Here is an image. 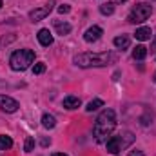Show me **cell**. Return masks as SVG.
I'll return each instance as SVG.
<instances>
[{
    "instance_id": "obj_1",
    "label": "cell",
    "mask_w": 156,
    "mask_h": 156,
    "mask_svg": "<svg viewBox=\"0 0 156 156\" xmlns=\"http://www.w3.org/2000/svg\"><path fill=\"white\" fill-rule=\"evenodd\" d=\"M118 56L115 53H78L73 62L78 67H105L109 64H115Z\"/></svg>"
},
{
    "instance_id": "obj_2",
    "label": "cell",
    "mask_w": 156,
    "mask_h": 156,
    "mask_svg": "<svg viewBox=\"0 0 156 156\" xmlns=\"http://www.w3.org/2000/svg\"><path fill=\"white\" fill-rule=\"evenodd\" d=\"M115 127H116V115H115V111H113V109L102 111L100 116L96 118V122H94V127H93V136H94V140H96L98 144L105 142L107 136L115 131Z\"/></svg>"
},
{
    "instance_id": "obj_3",
    "label": "cell",
    "mask_w": 156,
    "mask_h": 156,
    "mask_svg": "<svg viewBox=\"0 0 156 156\" xmlns=\"http://www.w3.org/2000/svg\"><path fill=\"white\" fill-rule=\"evenodd\" d=\"M35 60V51L31 49H20V51H15L9 58V64H11V69L13 71H26Z\"/></svg>"
},
{
    "instance_id": "obj_4",
    "label": "cell",
    "mask_w": 156,
    "mask_h": 156,
    "mask_svg": "<svg viewBox=\"0 0 156 156\" xmlns=\"http://www.w3.org/2000/svg\"><path fill=\"white\" fill-rule=\"evenodd\" d=\"M131 142H133V134H131V133H125L123 136H122V134L111 136V138L105 142V147H107V151H109L111 154H118V153H120L123 147H127Z\"/></svg>"
},
{
    "instance_id": "obj_5",
    "label": "cell",
    "mask_w": 156,
    "mask_h": 156,
    "mask_svg": "<svg viewBox=\"0 0 156 156\" xmlns=\"http://www.w3.org/2000/svg\"><path fill=\"white\" fill-rule=\"evenodd\" d=\"M151 13H153V7H151L149 4H138V5H134L133 11L129 13L127 20H129L131 24H142V22H145V20L151 16Z\"/></svg>"
},
{
    "instance_id": "obj_6",
    "label": "cell",
    "mask_w": 156,
    "mask_h": 156,
    "mask_svg": "<svg viewBox=\"0 0 156 156\" xmlns=\"http://www.w3.org/2000/svg\"><path fill=\"white\" fill-rule=\"evenodd\" d=\"M53 4H55V0H49V4H47V5L38 7V9H33V11L29 13V18H31L33 22H40V20H44V18L53 11Z\"/></svg>"
},
{
    "instance_id": "obj_7",
    "label": "cell",
    "mask_w": 156,
    "mask_h": 156,
    "mask_svg": "<svg viewBox=\"0 0 156 156\" xmlns=\"http://www.w3.org/2000/svg\"><path fill=\"white\" fill-rule=\"evenodd\" d=\"M18 102L11 96H5V94H0V109L5 111V113H16L18 111Z\"/></svg>"
},
{
    "instance_id": "obj_8",
    "label": "cell",
    "mask_w": 156,
    "mask_h": 156,
    "mask_svg": "<svg viewBox=\"0 0 156 156\" xmlns=\"http://www.w3.org/2000/svg\"><path fill=\"white\" fill-rule=\"evenodd\" d=\"M104 35V31H102V27H98V26H93V27H89L87 31H85V35H83V40L85 42H96V40H100V37Z\"/></svg>"
},
{
    "instance_id": "obj_9",
    "label": "cell",
    "mask_w": 156,
    "mask_h": 156,
    "mask_svg": "<svg viewBox=\"0 0 156 156\" xmlns=\"http://www.w3.org/2000/svg\"><path fill=\"white\" fill-rule=\"evenodd\" d=\"M37 37H38V42L44 45V47H49V45L53 44V35H51L49 29H40Z\"/></svg>"
},
{
    "instance_id": "obj_10",
    "label": "cell",
    "mask_w": 156,
    "mask_h": 156,
    "mask_svg": "<svg viewBox=\"0 0 156 156\" xmlns=\"http://www.w3.org/2000/svg\"><path fill=\"white\" fill-rule=\"evenodd\" d=\"M80 105H82V102H80V98H78V96H66V98H64V107H66V109H69V111L78 109Z\"/></svg>"
},
{
    "instance_id": "obj_11",
    "label": "cell",
    "mask_w": 156,
    "mask_h": 156,
    "mask_svg": "<svg viewBox=\"0 0 156 156\" xmlns=\"http://www.w3.org/2000/svg\"><path fill=\"white\" fill-rule=\"evenodd\" d=\"M134 37H136V40H142V42H145V40H151V37H153V31H151V27L144 26V27L136 29Z\"/></svg>"
},
{
    "instance_id": "obj_12",
    "label": "cell",
    "mask_w": 156,
    "mask_h": 156,
    "mask_svg": "<svg viewBox=\"0 0 156 156\" xmlns=\"http://www.w3.org/2000/svg\"><path fill=\"white\" fill-rule=\"evenodd\" d=\"M55 29H56V33L58 35H69L71 33V24H67V22H60V20H55Z\"/></svg>"
},
{
    "instance_id": "obj_13",
    "label": "cell",
    "mask_w": 156,
    "mask_h": 156,
    "mask_svg": "<svg viewBox=\"0 0 156 156\" xmlns=\"http://www.w3.org/2000/svg\"><path fill=\"white\" fill-rule=\"evenodd\" d=\"M113 44H115V47H118V49H127L129 47V44H131V38L127 37V35H120V37H116V38L113 40Z\"/></svg>"
},
{
    "instance_id": "obj_14",
    "label": "cell",
    "mask_w": 156,
    "mask_h": 156,
    "mask_svg": "<svg viewBox=\"0 0 156 156\" xmlns=\"http://www.w3.org/2000/svg\"><path fill=\"white\" fill-rule=\"evenodd\" d=\"M42 125L45 127V129H53L55 125H56V120L53 115H49V113H44L42 115Z\"/></svg>"
},
{
    "instance_id": "obj_15",
    "label": "cell",
    "mask_w": 156,
    "mask_h": 156,
    "mask_svg": "<svg viewBox=\"0 0 156 156\" xmlns=\"http://www.w3.org/2000/svg\"><path fill=\"white\" fill-rule=\"evenodd\" d=\"M147 56V47L145 45H136L134 51H133V58L134 60H144Z\"/></svg>"
},
{
    "instance_id": "obj_16",
    "label": "cell",
    "mask_w": 156,
    "mask_h": 156,
    "mask_svg": "<svg viewBox=\"0 0 156 156\" xmlns=\"http://www.w3.org/2000/svg\"><path fill=\"white\" fill-rule=\"evenodd\" d=\"M102 105H104V100L96 98V100H91V102L87 104L85 111H87V113H93V111H96V109H98V107H102Z\"/></svg>"
},
{
    "instance_id": "obj_17",
    "label": "cell",
    "mask_w": 156,
    "mask_h": 156,
    "mask_svg": "<svg viewBox=\"0 0 156 156\" xmlns=\"http://www.w3.org/2000/svg\"><path fill=\"white\" fill-rule=\"evenodd\" d=\"M100 13H102V15H107V16L113 15V13H115V4H113V2L102 4V5H100Z\"/></svg>"
},
{
    "instance_id": "obj_18",
    "label": "cell",
    "mask_w": 156,
    "mask_h": 156,
    "mask_svg": "<svg viewBox=\"0 0 156 156\" xmlns=\"http://www.w3.org/2000/svg\"><path fill=\"white\" fill-rule=\"evenodd\" d=\"M13 147V140L9 136H0V149L5 151V149H11Z\"/></svg>"
},
{
    "instance_id": "obj_19",
    "label": "cell",
    "mask_w": 156,
    "mask_h": 156,
    "mask_svg": "<svg viewBox=\"0 0 156 156\" xmlns=\"http://www.w3.org/2000/svg\"><path fill=\"white\" fill-rule=\"evenodd\" d=\"M33 149H35V138H31V136H29V138H26V144H24V151H26V153H31Z\"/></svg>"
},
{
    "instance_id": "obj_20",
    "label": "cell",
    "mask_w": 156,
    "mask_h": 156,
    "mask_svg": "<svg viewBox=\"0 0 156 156\" xmlns=\"http://www.w3.org/2000/svg\"><path fill=\"white\" fill-rule=\"evenodd\" d=\"M44 71H45V64H44V62H38V64L33 66V73H35V75H42Z\"/></svg>"
},
{
    "instance_id": "obj_21",
    "label": "cell",
    "mask_w": 156,
    "mask_h": 156,
    "mask_svg": "<svg viewBox=\"0 0 156 156\" xmlns=\"http://www.w3.org/2000/svg\"><path fill=\"white\" fill-rule=\"evenodd\" d=\"M69 11H71V7H69L67 4H64V5L58 7V13H62V15H64V13H69Z\"/></svg>"
},
{
    "instance_id": "obj_22",
    "label": "cell",
    "mask_w": 156,
    "mask_h": 156,
    "mask_svg": "<svg viewBox=\"0 0 156 156\" xmlns=\"http://www.w3.org/2000/svg\"><path fill=\"white\" fill-rule=\"evenodd\" d=\"M127 156H144V153H142V151H138V149H134V151H131Z\"/></svg>"
},
{
    "instance_id": "obj_23",
    "label": "cell",
    "mask_w": 156,
    "mask_h": 156,
    "mask_svg": "<svg viewBox=\"0 0 156 156\" xmlns=\"http://www.w3.org/2000/svg\"><path fill=\"white\" fill-rule=\"evenodd\" d=\"M42 145H44V147H45V145H49V140H47V138H44V140H42Z\"/></svg>"
},
{
    "instance_id": "obj_24",
    "label": "cell",
    "mask_w": 156,
    "mask_h": 156,
    "mask_svg": "<svg viewBox=\"0 0 156 156\" xmlns=\"http://www.w3.org/2000/svg\"><path fill=\"white\" fill-rule=\"evenodd\" d=\"M51 156H67V154H64V153H55V154H51Z\"/></svg>"
},
{
    "instance_id": "obj_25",
    "label": "cell",
    "mask_w": 156,
    "mask_h": 156,
    "mask_svg": "<svg viewBox=\"0 0 156 156\" xmlns=\"http://www.w3.org/2000/svg\"><path fill=\"white\" fill-rule=\"evenodd\" d=\"M153 82H154V83H156V73H154V75H153Z\"/></svg>"
},
{
    "instance_id": "obj_26",
    "label": "cell",
    "mask_w": 156,
    "mask_h": 156,
    "mask_svg": "<svg viewBox=\"0 0 156 156\" xmlns=\"http://www.w3.org/2000/svg\"><path fill=\"white\" fill-rule=\"evenodd\" d=\"M118 2H125V0H118Z\"/></svg>"
},
{
    "instance_id": "obj_27",
    "label": "cell",
    "mask_w": 156,
    "mask_h": 156,
    "mask_svg": "<svg viewBox=\"0 0 156 156\" xmlns=\"http://www.w3.org/2000/svg\"><path fill=\"white\" fill-rule=\"evenodd\" d=\"M0 7H2V0H0Z\"/></svg>"
}]
</instances>
